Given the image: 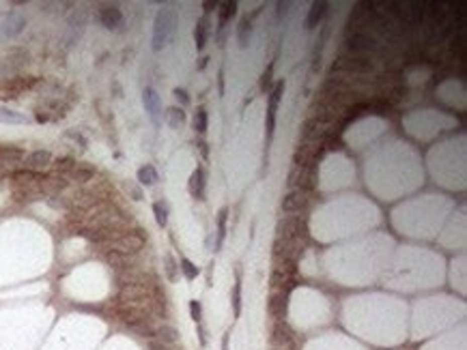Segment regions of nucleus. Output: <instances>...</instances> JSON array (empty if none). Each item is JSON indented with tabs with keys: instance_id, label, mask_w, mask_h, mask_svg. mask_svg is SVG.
Wrapping results in <instances>:
<instances>
[{
	"instance_id": "nucleus-5",
	"label": "nucleus",
	"mask_w": 467,
	"mask_h": 350,
	"mask_svg": "<svg viewBox=\"0 0 467 350\" xmlns=\"http://www.w3.org/2000/svg\"><path fill=\"white\" fill-rule=\"evenodd\" d=\"M282 90H285V82H278L273 88V93L269 97V105H267V135H273V127H275V110H278V103H280V97H282Z\"/></svg>"
},
{
	"instance_id": "nucleus-1",
	"label": "nucleus",
	"mask_w": 467,
	"mask_h": 350,
	"mask_svg": "<svg viewBox=\"0 0 467 350\" xmlns=\"http://www.w3.org/2000/svg\"><path fill=\"white\" fill-rule=\"evenodd\" d=\"M144 241H147V237H144L142 230H127V232L119 234V237H114L112 241L104 243V245H97V247L99 249H112V252L123 254V256H134L144 247Z\"/></svg>"
},
{
	"instance_id": "nucleus-32",
	"label": "nucleus",
	"mask_w": 467,
	"mask_h": 350,
	"mask_svg": "<svg viewBox=\"0 0 467 350\" xmlns=\"http://www.w3.org/2000/svg\"><path fill=\"white\" fill-rule=\"evenodd\" d=\"M196 335H198V341H201V346L205 348L207 346V333H205V326L201 322H196Z\"/></svg>"
},
{
	"instance_id": "nucleus-16",
	"label": "nucleus",
	"mask_w": 467,
	"mask_h": 350,
	"mask_svg": "<svg viewBox=\"0 0 467 350\" xmlns=\"http://www.w3.org/2000/svg\"><path fill=\"white\" fill-rule=\"evenodd\" d=\"M325 9H327V3H315L312 5L308 18H306V28H315L321 22V18L325 15Z\"/></svg>"
},
{
	"instance_id": "nucleus-17",
	"label": "nucleus",
	"mask_w": 467,
	"mask_h": 350,
	"mask_svg": "<svg viewBox=\"0 0 467 350\" xmlns=\"http://www.w3.org/2000/svg\"><path fill=\"white\" fill-rule=\"evenodd\" d=\"M75 168V161L71 157H60V159H56L54 163H52V172L54 174H60V177H69V172H71ZM69 181V179H67Z\"/></svg>"
},
{
	"instance_id": "nucleus-35",
	"label": "nucleus",
	"mask_w": 467,
	"mask_h": 350,
	"mask_svg": "<svg viewBox=\"0 0 467 350\" xmlns=\"http://www.w3.org/2000/svg\"><path fill=\"white\" fill-rule=\"evenodd\" d=\"M269 82H271V69L267 71V73H263V78H261V90H267Z\"/></svg>"
},
{
	"instance_id": "nucleus-24",
	"label": "nucleus",
	"mask_w": 467,
	"mask_h": 350,
	"mask_svg": "<svg viewBox=\"0 0 467 350\" xmlns=\"http://www.w3.org/2000/svg\"><path fill=\"white\" fill-rule=\"evenodd\" d=\"M250 35H252V24H250L248 20H243L241 24H239V30H237V41H239V48H248Z\"/></svg>"
},
{
	"instance_id": "nucleus-38",
	"label": "nucleus",
	"mask_w": 467,
	"mask_h": 350,
	"mask_svg": "<svg viewBox=\"0 0 467 350\" xmlns=\"http://www.w3.org/2000/svg\"><path fill=\"white\" fill-rule=\"evenodd\" d=\"M151 350H168L164 344H155V341H153V344H151Z\"/></svg>"
},
{
	"instance_id": "nucleus-3",
	"label": "nucleus",
	"mask_w": 467,
	"mask_h": 350,
	"mask_svg": "<svg viewBox=\"0 0 467 350\" xmlns=\"http://www.w3.org/2000/svg\"><path fill=\"white\" fill-rule=\"evenodd\" d=\"M35 84H37L35 78H11V80H7V82L0 84V97L3 99H13L20 93H24V90L33 88Z\"/></svg>"
},
{
	"instance_id": "nucleus-22",
	"label": "nucleus",
	"mask_w": 467,
	"mask_h": 350,
	"mask_svg": "<svg viewBox=\"0 0 467 350\" xmlns=\"http://www.w3.org/2000/svg\"><path fill=\"white\" fill-rule=\"evenodd\" d=\"M138 183H142V185H155L157 170L153 168V165H142V168L138 170Z\"/></svg>"
},
{
	"instance_id": "nucleus-19",
	"label": "nucleus",
	"mask_w": 467,
	"mask_h": 350,
	"mask_svg": "<svg viewBox=\"0 0 467 350\" xmlns=\"http://www.w3.org/2000/svg\"><path fill=\"white\" fill-rule=\"evenodd\" d=\"M231 303H233V314H235V318H239V314H241V275H239V271H237V279H235V286H233Z\"/></svg>"
},
{
	"instance_id": "nucleus-4",
	"label": "nucleus",
	"mask_w": 467,
	"mask_h": 350,
	"mask_svg": "<svg viewBox=\"0 0 467 350\" xmlns=\"http://www.w3.org/2000/svg\"><path fill=\"white\" fill-rule=\"evenodd\" d=\"M24 157L26 153L20 146H0V165L9 172H13L15 165L24 161Z\"/></svg>"
},
{
	"instance_id": "nucleus-34",
	"label": "nucleus",
	"mask_w": 467,
	"mask_h": 350,
	"mask_svg": "<svg viewBox=\"0 0 467 350\" xmlns=\"http://www.w3.org/2000/svg\"><path fill=\"white\" fill-rule=\"evenodd\" d=\"M174 97H177L183 105H188V103H190V97H188V93H185L183 88H174Z\"/></svg>"
},
{
	"instance_id": "nucleus-21",
	"label": "nucleus",
	"mask_w": 467,
	"mask_h": 350,
	"mask_svg": "<svg viewBox=\"0 0 467 350\" xmlns=\"http://www.w3.org/2000/svg\"><path fill=\"white\" fill-rule=\"evenodd\" d=\"M207 35H209V26H207V18H203L194 28V41L198 50H203L207 45Z\"/></svg>"
},
{
	"instance_id": "nucleus-12",
	"label": "nucleus",
	"mask_w": 467,
	"mask_h": 350,
	"mask_svg": "<svg viewBox=\"0 0 467 350\" xmlns=\"http://www.w3.org/2000/svg\"><path fill=\"white\" fill-rule=\"evenodd\" d=\"M285 303H287L285 290L271 292L269 303H267V309H269V314H271L273 318H282V316H285Z\"/></svg>"
},
{
	"instance_id": "nucleus-28",
	"label": "nucleus",
	"mask_w": 467,
	"mask_h": 350,
	"mask_svg": "<svg viewBox=\"0 0 467 350\" xmlns=\"http://www.w3.org/2000/svg\"><path fill=\"white\" fill-rule=\"evenodd\" d=\"M179 269L183 271V275H185L190 281L198 277V266H194V262H190L188 258H181V266H179Z\"/></svg>"
},
{
	"instance_id": "nucleus-27",
	"label": "nucleus",
	"mask_w": 467,
	"mask_h": 350,
	"mask_svg": "<svg viewBox=\"0 0 467 350\" xmlns=\"http://www.w3.org/2000/svg\"><path fill=\"white\" fill-rule=\"evenodd\" d=\"M237 11V3H224L222 5V13H220V28H224L226 26V22L233 18Z\"/></svg>"
},
{
	"instance_id": "nucleus-30",
	"label": "nucleus",
	"mask_w": 467,
	"mask_h": 350,
	"mask_svg": "<svg viewBox=\"0 0 467 350\" xmlns=\"http://www.w3.org/2000/svg\"><path fill=\"white\" fill-rule=\"evenodd\" d=\"M153 213H155V222L164 228L168 224V211H166V207H164L162 202H155V204H153Z\"/></svg>"
},
{
	"instance_id": "nucleus-7",
	"label": "nucleus",
	"mask_w": 467,
	"mask_h": 350,
	"mask_svg": "<svg viewBox=\"0 0 467 350\" xmlns=\"http://www.w3.org/2000/svg\"><path fill=\"white\" fill-rule=\"evenodd\" d=\"M99 20H102V24L106 28L117 30L121 24H123V13H121L119 7L108 5V7H102V9H99Z\"/></svg>"
},
{
	"instance_id": "nucleus-13",
	"label": "nucleus",
	"mask_w": 467,
	"mask_h": 350,
	"mask_svg": "<svg viewBox=\"0 0 467 350\" xmlns=\"http://www.w3.org/2000/svg\"><path fill=\"white\" fill-rule=\"evenodd\" d=\"M24 24H26V20L22 18V15L11 13L9 18L5 20V24H3V35H5V37H15V35H20L22 28H24Z\"/></svg>"
},
{
	"instance_id": "nucleus-37",
	"label": "nucleus",
	"mask_w": 467,
	"mask_h": 350,
	"mask_svg": "<svg viewBox=\"0 0 467 350\" xmlns=\"http://www.w3.org/2000/svg\"><path fill=\"white\" fill-rule=\"evenodd\" d=\"M203 7H205V11L209 13V11H213V9H216V7H218V3H205Z\"/></svg>"
},
{
	"instance_id": "nucleus-29",
	"label": "nucleus",
	"mask_w": 467,
	"mask_h": 350,
	"mask_svg": "<svg viewBox=\"0 0 467 350\" xmlns=\"http://www.w3.org/2000/svg\"><path fill=\"white\" fill-rule=\"evenodd\" d=\"M194 129H196L198 133H205V131H207V110H205V108H198V110H196Z\"/></svg>"
},
{
	"instance_id": "nucleus-26",
	"label": "nucleus",
	"mask_w": 467,
	"mask_h": 350,
	"mask_svg": "<svg viewBox=\"0 0 467 350\" xmlns=\"http://www.w3.org/2000/svg\"><path fill=\"white\" fill-rule=\"evenodd\" d=\"M349 45H351L353 50L362 52V50H372V48H375V41H372V39H368V37L357 35V37H353V39L349 41Z\"/></svg>"
},
{
	"instance_id": "nucleus-18",
	"label": "nucleus",
	"mask_w": 467,
	"mask_h": 350,
	"mask_svg": "<svg viewBox=\"0 0 467 350\" xmlns=\"http://www.w3.org/2000/svg\"><path fill=\"white\" fill-rule=\"evenodd\" d=\"M155 335L162 339L164 344H177L179 341V331L170 324H164V326H159V329H155Z\"/></svg>"
},
{
	"instance_id": "nucleus-23",
	"label": "nucleus",
	"mask_w": 467,
	"mask_h": 350,
	"mask_svg": "<svg viewBox=\"0 0 467 350\" xmlns=\"http://www.w3.org/2000/svg\"><path fill=\"white\" fill-rule=\"evenodd\" d=\"M226 219H228V209H222L220 215H218V241H216V249L222 247L226 237Z\"/></svg>"
},
{
	"instance_id": "nucleus-10",
	"label": "nucleus",
	"mask_w": 467,
	"mask_h": 350,
	"mask_svg": "<svg viewBox=\"0 0 467 350\" xmlns=\"http://www.w3.org/2000/svg\"><path fill=\"white\" fill-rule=\"evenodd\" d=\"M188 192L192 194L194 198H205V170L198 168L192 172V177H190V183H188Z\"/></svg>"
},
{
	"instance_id": "nucleus-6",
	"label": "nucleus",
	"mask_w": 467,
	"mask_h": 350,
	"mask_svg": "<svg viewBox=\"0 0 467 350\" xmlns=\"http://www.w3.org/2000/svg\"><path fill=\"white\" fill-rule=\"evenodd\" d=\"M24 165H26V170L43 172V168L52 165V153H48V150H35V153L24 157Z\"/></svg>"
},
{
	"instance_id": "nucleus-36",
	"label": "nucleus",
	"mask_w": 467,
	"mask_h": 350,
	"mask_svg": "<svg viewBox=\"0 0 467 350\" xmlns=\"http://www.w3.org/2000/svg\"><path fill=\"white\" fill-rule=\"evenodd\" d=\"M222 350H231V331L222 335Z\"/></svg>"
},
{
	"instance_id": "nucleus-39",
	"label": "nucleus",
	"mask_w": 467,
	"mask_h": 350,
	"mask_svg": "<svg viewBox=\"0 0 467 350\" xmlns=\"http://www.w3.org/2000/svg\"><path fill=\"white\" fill-rule=\"evenodd\" d=\"M207 60H209V58H203V60H201V63H198V69H201V71H203V69H205V67H207Z\"/></svg>"
},
{
	"instance_id": "nucleus-31",
	"label": "nucleus",
	"mask_w": 467,
	"mask_h": 350,
	"mask_svg": "<svg viewBox=\"0 0 467 350\" xmlns=\"http://www.w3.org/2000/svg\"><path fill=\"white\" fill-rule=\"evenodd\" d=\"M190 316H192L194 322H201V318H203V307H201V303H198L196 299L190 301Z\"/></svg>"
},
{
	"instance_id": "nucleus-2",
	"label": "nucleus",
	"mask_w": 467,
	"mask_h": 350,
	"mask_svg": "<svg viewBox=\"0 0 467 350\" xmlns=\"http://www.w3.org/2000/svg\"><path fill=\"white\" fill-rule=\"evenodd\" d=\"M172 28H174V15L170 9H162L155 18V28H153V50L159 52L166 48L168 39L172 35Z\"/></svg>"
},
{
	"instance_id": "nucleus-11",
	"label": "nucleus",
	"mask_w": 467,
	"mask_h": 350,
	"mask_svg": "<svg viewBox=\"0 0 467 350\" xmlns=\"http://www.w3.org/2000/svg\"><path fill=\"white\" fill-rule=\"evenodd\" d=\"M306 198H304V192L302 189H293L291 194L285 196V200H282V211L285 213H295L304 207Z\"/></svg>"
},
{
	"instance_id": "nucleus-33",
	"label": "nucleus",
	"mask_w": 467,
	"mask_h": 350,
	"mask_svg": "<svg viewBox=\"0 0 467 350\" xmlns=\"http://www.w3.org/2000/svg\"><path fill=\"white\" fill-rule=\"evenodd\" d=\"M125 187H127V192L134 196V200H142V192H140V189H138V187L134 185V183H127Z\"/></svg>"
},
{
	"instance_id": "nucleus-15",
	"label": "nucleus",
	"mask_w": 467,
	"mask_h": 350,
	"mask_svg": "<svg viewBox=\"0 0 467 350\" xmlns=\"http://www.w3.org/2000/svg\"><path fill=\"white\" fill-rule=\"evenodd\" d=\"M338 67L340 69H349V71H370L372 63L366 58H351V60H340Z\"/></svg>"
},
{
	"instance_id": "nucleus-25",
	"label": "nucleus",
	"mask_w": 467,
	"mask_h": 350,
	"mask_svg": "<svg viewBox=\"0 0 467 350\" xmlns=\"http://www.w3.org/2000/svg\"><path fill=\"white\" fill-rule=\"evenodd\" d=\"M164 269H166V277L170 279V281H177V277H179V266H177V262H174V258L170 256V254H166V258H164Z\"/></svg>"
},
{
	"instance_id": "nucleus-20",
	"label": "nucleus",
	"mask_w": 467,
	"mask_h": 350,
	"mask_svg": "<svg viewBox=\"0 0 467 350\" xmlns=\"http://www.w3.org/2000/svg\"><path fill=\"white\" fill-rule=\"evenodd\" d=\"M166 123H168V127L179 129L183 123H185V112H183L181 108H168L166 110Z\"/></svg>"
},
{
	"instance_id": "nucleus-14",
	"label": "nucleus",
	"mask_w": 467,
	"mask_h": 350,
	"mask_svg": "<svg viewBox=\"0 0 467 350\" xmlns=\"http://www.w3.org/2000/svg\"><path fill=\"white\" fill-rule=\"evenodd\" d=\"M28 116L22 112H15L9 108H0V123H7V125H26L28 123Z\"/></svg>"
},
{
	"instance_id": "nucleus-8",
	"label": "nucleus",
	"mask_w": 467,
	"mask_h": 350,
	"mask_svg": "<svg viewBox=\"0 0 467 350\" xmlns=\"http://www.w3.org/2000/svg\"><path fill=\"white\" fill-rule=\"evenodd\" d=\"M69 183H75V185H86V183H90L95 179V168L93 165H88V163H75V168L69 172Z\"/></svg>"
},
{
	"instance_id": "nucleus-9",
	"label": "nucleus",
	"mask_w": 467,
	"mask_h": 350,
	"mask_svg": "<svg viewBox=\"0 0 467 350\" xmlns=\"http://www.w3.org/2000/svg\"><path fill=\"white\" fill-rule=\"evenodd\" d=\"M142 103H144V110L149 112V116L153 123H159V97L153 88H144L142 90Z\"/></svg>"
}]
</instances>
